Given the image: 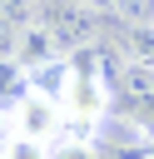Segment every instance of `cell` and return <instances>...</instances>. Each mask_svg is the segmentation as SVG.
Returning <instances> with one entry per match:
<instances>
[{
  "label": "cell",
  "mask_w": 154,
  "mask_h": 159,
  "mask_svg": "<svg viewBox=\"0 0 154 159\" xmlns=\"http://www.w3.org/2000/svg\"><path fill=\"white\" fill-rule=\"evenodd\" d=\"M50 159H109V154H104L99 144H55Z\"/></svg>",
  "instance_id": "cell-8"
},
{
  "label": "cell",
  "mask_w": 154,
  "mask_h": 159,
  "mask_svg": "<svg viewBox=\"0 0 154 159\" xmlns=\"http://www.w3.org/2000/svg\"><path fill=\"white\" fill-rule=\"evenodd\" d=\"M114 15L129 30H144V25H154V0H114Z\"/></svg>",
  "instance_id": "cell-7"
},
{
  "label": "cell",
  "mask_w": 154,
  "mask_h": 159,
  "mask_svg": "<svg viewBox=\"0 0 154 159\" xmlns=\"http://www.w3.org/2000/svg\"><path fill=\"white\" fill-rule=\"evenodd\" d=\"M114 119L139 124L154 139V70L124 60V70L114 75Z\"/></svg>",
  "instance_id": "cell-1"
},
{
  "label": "cell",
  "mask_w": 154,
  "mask_h": 159,
  "mask_svg": "<svg viewBox=\"0 0 154 159\" xmlns=\"http://www.w3.org/2000/svg\"><path fill=\"white\" fill-rule=\"evenodd\" d=\"M144 159H154V139H149V149H144Z\"/></svg>",
  "instance_id": "cell-10"
},
{
  "label": "cell",
  "mask_w": 154,
  "mask_h": 159,
  "mask_svg": "<svg viewBox=\"0 0 154 159\" xmlns=\"http://www.w3.org/2000/svg\"><path fill=\"white\" fill-rule=\"evenodd\" d=\"M35 89V80H30V70L15 60V55H0V119H10L15 109H20V99Z\"/></svg>",
  "instance_id": "cell-5"
},
{
  "label": "cell",
  "mask_w": 154,
  "mask_h": 159,
  "mask_svg": "<svg viewBox=\"0 0 154 159\" xmlns=\"http://www.w3.org/2000/svg\"><path fill=\"white\" fill-rule=\"evenodd\" d=\"M79 5H89L94 15H114V0H79Z\"/></svg>",
  "instance_id": "cell-9"
},
{
  "label": "cell",
  "mask_w": 154,
  "mask_h": 159,
  "mask_svg": "<svg viewBox=\"0 0 154 159\" xmlns=\"http://www.w3.org/2000/svg\"><path fill=\"white\" fill-rule=\"evenodd\" d=\"M5 129H15L20 139H35V144H60V134H65V109H60V99L30 89V94L20 99V109L5 119Z\"/></svg>",
  "instance_id": "cell-3"
},
{
  "label": "cell",
  "mask_w": 154,
  "mask_h": 159,
  "mask_svg": "<svg viewBox=\"0 0 154 159\" xmlns=\"http://www.w3.org/2000/svg\"><path fill=\"white\" fill-rule=\"evenodd\" d=\"M40 20L55 30V40L65 45V55L75 50H89L94 40H99V20L104 15H94L89 5H79V0H55V5H40Z\"/></svg>",
  "instance_id": "cell-2"
},
{
  "label": "cell",
  "mask_w": 154,
  "mask_h": 159,
  "mask_svg": "<svg viewBox=\"0 0 154 159\" xmlns=\"http://www.w3.org/2000/svg\"><path fill=\"white\" fill-rule=\"evenodd\" d=\"M10 55L35 75V70H45V65H55V60H65V45L55 40V30L45 25V20H35V25H25V30H15V45H10Z\"/></svg>",
  "instance_id": "cell-4"
},
{
  "label": "cell",
  "mask_w": 154,
  "mask_h": 159,
  "mask_svg": "<svg viewBox=\"0 0 154 159\" xmlns=\"http://www.w3.org/2000/svg\"><path fill=\"white\" fill-rule=\"evenodd\" d=\"M0 159H50V144H35V139H20L15 129L0 134Z\"/></svg>",
  "instance_id": "cell-6"
}]
</instances>
